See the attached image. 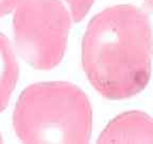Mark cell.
Segmentation results:
<instances>
[{
	"mask_svg": "<svg viewBox=\"0 0 153 144\" xmlns=\"http://www.w3.org/2000/svg\"><path fill=\"white\" fill-rule=\"evenodd\" d=\"M152 33L143 9L108 8L89 22L82 42V64L91 86L108 99L140 93L151 77Z\"/></svg>",
	"mask_w": 153,
	"mask_h": 144,
	"instance_id": "6da1fadb",
	"label": "cell"
},
{
	"mask_svg": "<svg viewBox=\"0 0 153 144\" xmlns=\"http://www.w3.org/2000/svg\"><path fill=\"white\" fill-rule=\"evenodd\" d=\"M13 126L24 143H87L93 128L88 97L74 84L41 82L20 94Z\"/></svg>",
	"mask_w": 153,
	"mask_h": 144,
	"instance_id": "7a4b0ae2",
	"label": "cell"
},
{
	"mask_svg": "<svg viewBox=\"0 0 153 144\" xmlns=\"http://www.w3.org/2000/svg\"><path fill=\"white\" fill-rule=\"evenodd\" d=\"M17 52L35 70H51L62 61L71 16L61 0H22L14 10Z\"/></svg>",
	"mask_w": 153,
	"mask_h": 144,
	"instance_id": "3957f363",
	"label": "cell"
},
{
	"mask_svg": "<svg viewBox=\"0 0 153 144\" xmlns=\"http://www.w3.org/2000/svg\"><path fill=\"white\" fill-rule=\"evenodd\" d=\"M98 143H153V118L140 111L122 113L108 123Z\"/></svg>",
	"mask_w": 153,
	"mask_h": 144,
	"instance_id": "277c9868",
	"label": "cell"
},
{
	"mask_svg": "<svg viewBox=\"0 0 153 144\" xmlns=\"http://www.w3.org/2000/svg\"><path fill=\"white\" fill-rule=\"evenodd\" d=\"M19 67L13 47L0 32V112L7 108L18 80Z\"/></svg>",
	"mask_w": 153,
	"mask_h": 144,
	"instance_id": "5b68a950",
	"label": "cell"
},
{
	"mask_svg": "<svg viewBox=\"0 0 153 144\" xmlns=\"http://www.w3.org/2000/svg\"><path fill=\"white\" fill-rule=\"evenodd\" d=\"M63 1L69 8L70 16L72 22H81L83 17L88 13L93 3L95 2V0H63Z\"/></svg>",
	"mask_w": 153,
	"mask_h": 144,
	"instance_id": "8992f818",
	"label": "cell"
},
{
	"mask_svg": "<svg viewBox=\"0 0 153 144\" xmlns=\"http://www.w3.org/2000/svg\"><path fill=\"white\" fill-rule=\"evenodd\" d=\"M22 0H0V17L13 12Z\"/></svg>",
	"mask_w": 153,
	"mask_h": 144,
	"instance_id": "52a82bcc",
	"label": "cell"
},
{
	"mask_svg": "<svg viewBox=\"0 0 153 144\" xmlns=\"http://www.w3.org/2000/svg\"><path fill=\"white\" fill-rule=\"evenodd\" d=\"M143 12L148 16L152 33V56H153V0H145L143 2Z\"/></svg>",
	"mask_w": 153,
	"mask_h": 144,
	"instance_id": "ba28073f",
	"label": "cell"
},
{
	"mask_svg": "<svg viewBox=\"0 0 153 144\" xmlns=\"http://www.w3.org/2000/svg\"><path fill=\"white\" fill-rule=\"evenodd\" d=\"M2 141V137H1V134H0V142Z\"/></svg>",
	"mask_w": 153,
	"mask_h": 144,
	"instance_id": "9c48e42d",
	"label": "cell"
}]
</instances>
